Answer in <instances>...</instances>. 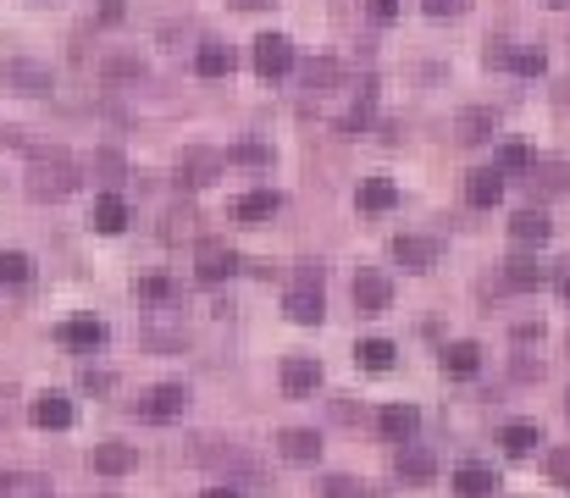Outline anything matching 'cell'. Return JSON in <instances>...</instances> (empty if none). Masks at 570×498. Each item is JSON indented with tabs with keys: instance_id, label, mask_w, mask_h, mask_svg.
Returning a JSON list of instances; mask_svg holds the SVG:
<instances>
[{
	"instance_id": "obj_40",
	"label": "cell",
	"mask_w": 570,
	"mask_h": 498,
	"mask_svg": "<svg viewBox=\"0 0 570 498\" xmlns=\"http://www.w3.org/2000/svg\"><path fill=\"white\" fill-rule=\"evenodd\" d=\"M95 166H100V172H111V178H122V155H117V150H100Z\"/></svg>"
},
{
	"instance_id": "obj_36",
	"label": "cell",
	"mask_w": 570,
	"mask_h": 498,
	"mask_svg": "<svg viewBox=\"0 0 570 498\" xmlns=\"http://www.w3.org/2000/svg\"><path fill=\"white\" fill-rule=\"evenodd\" d=\"M172 294H178V288H172L167 277H144L139 283V299H172Z\"/></svg>"
},
{
	"instance_id": "obj_17",
	"label": "cell",
	"mask_w": 570,
	"mask_h": 498,
	"mask_svg": "<svg viewBox=\"0 0 570 498\" xmlns=\"http://www.w3.org/2000/svg\"><path fill=\"white\" fill-rule=\"evenodd\" d=\"M548 233H554V227H548V216H543V211H515L510 238H515L521 249H543V244H548Z\"/></svg>"
},
{
	"instance_id": "obj_39",
	"label": "cell",
	"mask_w": 570,
	"mask_h": 498,
	"mask_svg": "<svg viewBox=\"0 0 570 498\" xmlns=\"http://www.w3.org/2000/svg\"><path fill=\"white\" fill-rule=\"evenodd\" d=\"M465 12V0H427V17H454Z\"/></svg>"
},
{
	"instance_id": "obj_38",
	"label": "cell",
	"mask_w": 570,
	"mask_h": 498,
	"mask_svg": "<svg viewBox=\"0 0 570 498\" xmlns=\"http://www.w3.org/2000/svg\"><path fill=\"white\" fill-rule=\"evenodd\" d=\"M366 12L377 17V23H393V17H399V0H366Z\"/></svg>"
},
{
	"instance_id": "obj_8",
	"label": "cell",
	"mask_w": 570,
	"mask_h": 498,
	"mask_svg": "<svg viewBox=\"0 0 570 498\" xmlns=\"http://www.w3.org/2000/svg\"><path fill=\"white\" fill-rule=\"evenodd\" d=\"M393 305V283L382 272H360L355 277V310L360 316H382V310Z\"/></svg>"
},
{
	"instance_id": "obj_24",
	"label": "cell",
	"mask_w": 570,
	"mask_h": 498,
	"mask_svg": "<svg viewBox=\"0 0 570 498\" xmlns=\"http://www.w3.org/2000/svg\"><path fill=\"white\" fill-rule=\"evenodd\" d=\"M504 277H510V288H537L548 277V266L537 261V255H510V261H504Z\"/></svg>"
},
{
	"instance_id": "obj_18",
	"label": "cell",
	"mask_w": 570,
	"mask_h": 498,
	"mask_svg": "<svg viewBox=\"0 0 570 498\" xmlns=\"http://www.w3.org/2000/svg\"><path fill=\"white\" fill-rule=\"evenodd\" d=\"M377 427H382V438H393V443H410V438H416V427H421V415L410 410V404H388V410L377 415Z\"/></svg>"
},
{
	"instance_id": "obj_27",
	"label": "cell",
	"mask_w": 570,
	"mask_h": 498,
	"mask_svg": "<svg viewBox=\"0 0 570 498\" xmlns=\"http://www.w3.org/2000/svg\"><path fill=\"white\" fill-rule=\"evenodd\" d=\"M476 366H482V349L476 344H449L443 349V371H449V377H476Z\"/></svg>"
},
{
	"instance_id": "obj_33",
	"label": "cell",
	"mask_w": 570,
	"mask_h": 498,
	"mask_svg": "<svg viewBox=\"0 0 570 498\" xmlns=\"http://www.w3.org/2000/svg\"><path fill=\"white\" fill-rule=\"evenodd\" d=\"M532 183H543V194H554V189H565V183H570V166H565V161L532 166Z\"/></svg>"
},
{
	"instance_id": "obj_7",
	"label": "cell",
	"mask_w": 570,
	"mask_h": 498,
	"mask_svg": "<svg viewBox=\"0 0 570 498\" xmlns=\"http://www.w3.org/2000/svg\"><path fill=\"white\" fill-rule=\"evenodd\" d=\"M283 310L299 321V327H316L321 316H327V299H321V283H294L283 299Z\"/></svg>"
},
{
	"instance_id": "obj_2",
	"label": "cell",
	"mask_w": 570,
	"mask_h": 498,
	"mask_svg": "<svg viewBox=\"0 0 570 498\" xmlns=\"http://www.w3.org/2000/svg\"><path fill=\"white\" fill-rule=\"evenodd\" d=\"M0 83H6L12 95H45L56 78H50V67L34 61V56H6L0 61Z\"/></svg>"
},
{
	"instance_id": "obj_28",
	"label": "cell",
	"mask_w": 570,
	"mask_h": 498,
	"mask_svg": "<svg viewBox=\"0 0 570 498\" xmlns=\"http://www.w3.org/2000/svg\"><path fill=\"white\" fill-rule=\"evenodd\" d=\"M499 443H504V449H510V454H532L537 443H543V432H537L532 421H510V427L499 432Z\"/></svg>"
},
{
	"instance_id": "obj_5",
	"label": "cell",
	"mask_w": 570,
	"mask_h": 498,
	"mask_svg": "<svg viewBox=\"0 0 570 498\" xmlns=\"http://www.w3.org/2000/svg\"><path fill=\"white\" fill-rule=\"evenodd\" d=\"M393 261L410 266V272H432V266H438V238L399 233V238H393Z\"/></svg>"
},
{
	"instance_id": "obj_10",
	"label": "cell",
	"mask_w": 570,
	"mask_h": 498,
	"mask_svg": "<svg viewBox=\"0 0 570 498\" xmlns=\"http://www.w3.org/2000/svg\"><path fill=\"white\" fill-rule=\"evenodd\" d=\"M222 166H227V155H216V150H200V144H194V150H183V161H178V178L200 189V183H211L216 172H222Z\"/></svg>"
},
{
	"instance_id": "obj_6",
	"label": "cell",
	"mask_w": 570,
	"mask_h": 498,
	"mask_svg": "<svg viewBox=\"0 0 570 498\" xmlns=\"http://www.w3.org/2000/svg\"><path fill=\"white\" fill-rule=\"evenodd\" d=\"M288 67H294V45H288L283 34H261V39H255V72H261V78H283Z\"/></svg>"
},
{
	"instance_id": "obj_11",
	"label": "cell",
	"mask_w": 570,
	"mask_h": 498,
	"mask_svg": "<svg viewBox=\"0 0 570 498\" xmlns=\"http://www.w3.org/2000/svg\"><path fill=\"white\" fill-rule=\"evenodd\" d=\"M277 211H283V194H277V189H250L244 200L233 205V216H238V222H250V227L272 222Z\"/></svg>"
},
{
	"instance_id": "obj_22",
	"label": "cell",
	"mask_w": 570,
	"mask_h": 498,
	"mask_svg": "<svg viewBox=\"0 0 570 498\" xmlns=\"http://www.w3.org/2000/svg\"><path fill=\"white\" fill-rule=\"evenodd\" d=\"M89 222H95V233H122V227H128V200H122V194H100Z\"/></svg>"
},
{
	"instance_id": "obj_25",
	"label": "cell",
	"mask_w": 570,
	"mask_h": 498,
	"mask_svg": "<svg viewBox=\"0 0 570 498\" xmlns=\"http://www.w3.org/2000/svg\"><path fill=\"white\" fill-rule=\"evenodd\" d=\"M194 67H200V78H227L233 72V45H200V56H194Z\"/></svg>"
},
{
	"instance_id": "obj_21",
	"label": "cell",
	"mask_w": 570,
	"mask_h": 498,
	"mask_svg": "<svg viewBox=\"0 0 570 498\" xmlns=\"http://www.w3.org/2000/svg\"><path fill=\"white\" fill-rule=\"evenodd\" d=\"M133 465H139V454H133L128 443H95V471L100 476H128Z\"/></svg>"
},
{
	"instance_id": "obj_31",
	"label": "cell",
	"mask_w": 570,
	"mask_h": 498,
	"mask_svg": "<svg viewBox=\"0 0 570 498\" xmlns=\"http://www.w3.org/2000/svg\"><path fill=\"white\" fill-rule=\"evenodd\" d=\"M34 277V261L23 249H0V283H28Z\"/></svg>"
},
{
	"instance_id": "obj_41",
	"label": "cell",
	"mask_w": 570,
	"mask_h": 498,
	"mask_svg": "<svg viewBox=\"0 0 570 498\" xmlns=\"http://www.w3.org/2000/svg\"><path fill=\"white\" fill-rule=\"evenodd\" d=\"M554 288H559V299L570 305V261H559V266H554Z\"/></svg>"
},
{
	"instance_id": "obj_14",
	"label": "cell",
	"mask_w": 570,
	"mask_h": 498,
	"mask_svg": "<svg viewBox=\"0 0 570 498\" xmlns=\"http://www.w3.org/2000/svg\"><path fill=\"white\" fill-rule=\"evenodd\" d=\"M399 476L404 482H432L438 476V454L421 449V443H399Z\"/></svg>"
},
{
	"instance_id": "obj_35",
	"label": "cell",
	"mask_w": 570,
	"mask_h": 498,
	"mask_svg": "<svg viewBox=\"0 0 570 498\" xmlns=\"http://www.w3.org/2000/svg\"><path fill=\"white\" fill-rule=\"evenodd\" d=\"M227 161H244V166H266V161H272V150H266V144H238V150H227Z\"/></svg>"
},
{
	"instance_id": "obj_15",
	"label": "cell",
	"mask_w": 570,
	"mask_h": 498,
	"mask_svg": "<svg viewBox=\"0 0 570 498\" xmlns=\"http://www.w3.org/2000/svg\"><path fill=\"white\" fill-rule=\"evenodd\" d=\"M454 493H460V498H493V493H499V476L471 460V465H460V471H454Z\"/></svg>"
},
{
	"instance_id": "obj_20",
	"label": "cell",
	"mask_w": 570,
	"mask_h": 498,
	"mask_svg": "<svg viewBox=\"0 0 570 498\" xmlns=\"http://www.w3.org/2000/svg\"><path fill=\"white\" fill-rule=\"evenodd\" d=\"M493 128H499V111L493 106H471V111H460V122H454V133H460L465 144H482Z\"/></svg>"
},
{
	"instance_id": "obj_45",
	"label": "cell",
	"mask_w": 570,
	"mask_h": 498,
	"mask_svg": "<svg viewBox=\"0 0 570 498\" xmlns=\"http://www.w3.org/2000/svg\"><path fill=\"white\" fill-rule=\"evenodd\" d=\"M565 410H570V393H565Z\"/></svg>"
},
{
	"instance_id": "obj_43",
	"label": "cell",
	"mask_w": 570,
	"mask_h": 498,
	"mask_svg": "<svg viewBox=\"0 0 570 498\" xmlns=\"http://www.w3.org/2000/svg\"><path fill=\"white\" fill-rule=\"evenodd\" d=\"M200 498H244V493H238V487L233 482H222V487H205V493Z\"/></svg>"
},
{
	"instance_id": "obj_3",
	"label": "cell",
	"mask_w": 570,
	"mask_h": 498,
	"mask_svg": "<svg viewBox=\"0 0 570 498\" xmlns=\"http://www.w3.org/2000/svg\"><path fill=\"white\" fill-rule=\"evenodd\" d=\"M183 404H189V388H183V382H161V388H150L139 399V415L144 421H178Z\"/></svg>"
},
{
	"instance_id": "obj_42",
	"label": "cell",
	"mask_w": 570,
	"mask_h": 498,
	"mask_svg": "<svg viewBox=\"0 0 570 498\" xmlns=\"http://www.w3.org/2000/svg\"><path fill=\"white\" fill-rule=\"evenodd\" d=\"M548 471H554V476H559V482H570V449H559V454H554V460H548Z\"/></svg>"
},
{
	"instance_id": "obj_29",
	"label": "cell",
	"mask_w": 570,
	"mask_h": 498,
	"mask_svg": "<svg viewBox=\"0 0 570 498\" xmlns=\"http://www.w3.org/2000/svg\"><path fill=\"white\" fill-rule=\"evenodd\" d=\"M338 78H344V67H338V61H327V56H321V61H310V67H305V89H310V95L333 89Z\"/></svg>"
},
{
	"instance_id": "obj_13",
	"label": "cell",
	"mask_w": 570,
	"mask_h": 498,
	"mask_svg": "<svg viewBox=\"0 0 570 498\" xmlns=\"http://www.w3.org/2000/svg\"><path fill=\"white\" fill-rule=\"evenodd\" d=\"M283 388L294 393V399H299V393H316V388H321V360L288 355V360H283Z\"/></svg>"
},
{
	"instance_id": "obj_37",
	"label": "cell",
	"mask_w": 570,
	"mask_h": 498,
	"mask_svg": "<svg viewBox=\"0 0 570 498\" xmlns=\"http://www.w3.org/2000/svg\"><path fill=\"white\" fill-rule=\"evenodd\" d=\"M321 498H360V482H349V476H333V482L321 487Z\"/></svg>"
},
{
	"instance_id": "obj_34",
	"label": "cell",
	"mask_w": 570,
	"mask_h": 498,
	"mask_svg": "<svg viewBox=\"0 0 570 498\" xmlns=\"http://www.w3.org/2000/svg\"><path fill=\"white\" fill-rule=\"evenodd\" d=\"M499 172H532V150H526V144H504V150H499Z\"/></svg>"
},
{
	"instance_id": "obj_44",
	"label": "cell",
	"mask_w": 570,
	"mask_h": 498,
	"mask_svg": "<svg viewBox=\"0 0 570 498\" xmlns=\"http://www.w3.org/2000/svg\"><path fill=\"white\" fill-rule=\"evenodd\" d=\"M543 6H570V0H543Z\"/></svg>"
},
{
	"instance_id": "obj_1",
	"label": "cell",
	"mask_w": 570,
	"mask_h": 498,
	"mask_svg": "<svg viewBox=\"0 0 570 498\" xmlns=\"http://www.w3.org/2000/svg\"><path fill=\"white\" fill-rule=\"evenodd\" d=\"M72 189H78V166H72V155L39 150L34 161H28V194H34V200H67Z\"/></svg>"
},
{
	"instance_id": "obj_19",
	"label": "cell",
	"mask_w": 570,
	"mask_h": 498,
	"mask_svg": "<svg viewBox=\"0 0 570 498\" xmlns=\"http://www.w3.org/2000/svg\"><path fill=\"white\" fill-rule=\"evenodd\" d=\"M465 200L482 205V211H487V205H499V200H504V172H499V166L471 172V183H465Z\"/></svg>"
},
{
	"instance_id": "obj_32",
	"label": "cell",
	"mask_w": 570,
	"mask_h": 498,
	"mask_svg": "<svg viewBox=\"0 0 570 498\" xmlns=\"http://www.w3.org/2000/svg\"><path fill=\"white\" fill-rule=\"evenodd\" d=\"M504 61H510V67L521 72V78H543V67H548V56H543V50H532V45L510 50V56H504Z\"/></svg>"
},
{
	"instance_id": "obj_4",
	"label": "cell",
	"mask_w": 570,
	"mask_h": 498,
	"mask_svg": "<svg viewBox=\"0 0 570 498\" xmlns=\"http://www.w3.org/2000/svg\"><path fill=\"white\" fill-rule=\"evenodd\" d=\"M194 272H200V283H222V277L238 272V255L222 244V238H205V244L194 249Z\"/></svg>"
},
{
	"instance_id": "obj_16",
	"label": "cell",
	"mask_w": 570,
	"mask_h": 498,
	"mask_svg": "<svg viewBox=\"0 0 570 498\" xmlns=\"http://www.w3.org/2000/svg\"><path fill=\"white\" fill-rule=\"evenodd\" d=\"M0 498H50V476H39V471H0Z\"/></svg>"
},
{
	"instance_id": "obj_23",
	"label": "cell",
	"mask_w": 570,
	"mask_h": 498,
	"mask_svg": "<svg viewBox=\"0 0 570 498\" xmlns=\"http://www.w3.org/2000/svg\"><path fill=\"white\" fill-rule=\"evenodd\" d=\"M277 443H283V454H288V460H294V465H310V460H316V454H321V438H316V432H310V427H288V432H283V438H277Z\"/></svg>"
},
{
	"instance_id": "obj_12",
	"label": "cell",
	"mask_w": 570,
	"mask_h": 498,
	"mask_svg": "<svg viewBox=\"0 0 570 498\" xmlns=\"http://www.w3.org/2000/svg\"><path fill=\"white\" fill-rule=\"evenodd\" d=\"M28 415H34V427H45V432H67L72 427V399L67 393H39Z\"/></svg>"
},
{
	"instance_id": "obj_9",
	"label": "cell",
	"mask_w": 570,
	"mask_h": 498,
	"mask_svg": "<svg viewBox=\"0 0 570 498\" xmlns=\"http://www.w3.org/2000/svg\"><path fill=\"white\" fill-rule=\"evenodd\" d=\"M56 338L67 349H89V355H95L100 344H106L111 332H106V321H95V316H78V321H61L56 327Z\"/></svg>"
},
{
	"instance_id": "obj_30",
	"label": "cell",
	"mask_w": 570,
	"mask_h": 498,
	"mask_svg": "<svg viewBox=\"0 0 570 498\" xmlns=\"http://www.w3.org/2000/svg\"><path fill=\"white\" fill-rule=\"evenodd\" d=\"M355 360H360L366 371H388V366H393V344H388V338H366V344L355 349Z\"/></svg>"
},
{
	"instance_id": "obj_26",
	"label": "cell",
	"mask_w": 570,
	"mask_h": 498,
	"mask_svg": "<svg viewBox=\"0 0 570 498\" xmlns=\"http://www.w3.org/2000/svg\"><path fill=\"white\" fill-rule=\"evenodd\" d=\"M399 205V189L388 178H366L360 183V211H393Z\"/></svg>"
}]
</instances>
